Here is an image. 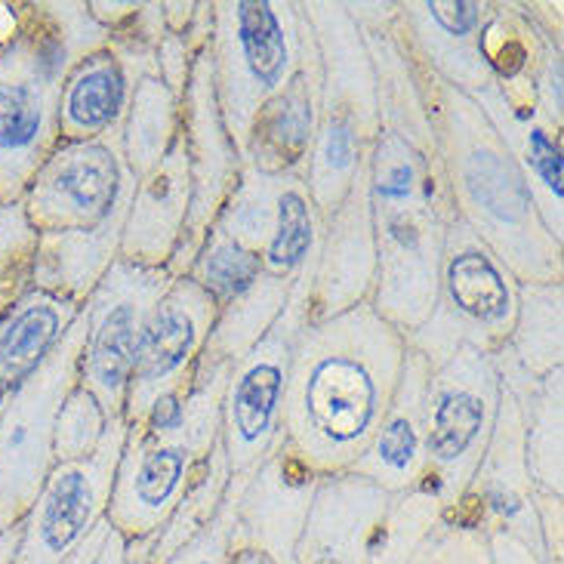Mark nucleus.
<instances>
[{"label":"nucleus","instance_id":"nucleus-2","mask_svg":"<svg viewBox=\"0 0 564 564\" xmlns=\"http://www.w3.org/2000/svg\"><path fill=\"white\" fill-rule=\"evenodd\" d=\"M408 339L370 303L305 324L290 361L281 438L315 475L349 473L380 426Z\"/></svg>","mask_w":564,"mask_h":564},{"label":"nucleus","instance_id":"nucleus-18","mask_svg":"<svg viewBox=\"0 0 564 564\" xmlns=\"http://www.w3.org/2000/svg\"><path fill=\"white\" fill-rule=\"evenodd\" d=\"M214 296L192 278H173L139 336L137 361L123 398V423L139 426L149 413L183 392L198 367L216 321Z\"/></svg>","mask_w":564,"mask_h":564},{"label":"nucleus","instance_id":"nucleus-41","mask_svg":"<svg viewBox=\"0 0 564 564\" xmlns=\"http://www.w3.org/2000/svg\"><path fill=\"white\" fill-rule=\"evenodd\" d=\"M488 550L494 564H546L540 552L509 534H490Z\"/></svg>","mask_w":564,"mask_h":564},{"label":"nucleus","instance_id":"nucleus-33","mask_svg":"<svg viewBox=\"0 0 564 564\" xmlns=\"http://www.w3.org/2000/svg\"><path fill=\"white\" fill-rule=\"evenodd\" d=\"M118 139L123 161L137 180L152 173L180 139V96L154 72L137 80Z\"/></svg>","mask_w":564,"mask_h":564},{"label":"nucleus","instance_id":"nucleus-6","mask_svg":"<svg viewBox=\"0 0 564 564\" xmlns=\"http://www.w3.org/2000/svg\"><path fill=\"white\" fill-rule=\"evenodd\" d=\"M303 13L321 59L318 133L305 164V185L321 219H327L367 167L382 127L380 96L365 34L346 0H303Z\"/></svg>","mask_w":564,"mask_h":564},{"label":"nucleus","instance_id":"nucleus-28","mask_svg":"<svg viewBox=\"0 0 564 564\" xmlns=\"http://www.w3.org/2000/svg\"><path fill=\"white\" fill-rule=\"evenodd\" d=\"M494 365L509 392L531 389L564 367V281L519 284V312L512 334L497 349Z\"/></svg>","mask_w":564,"mask_h":564},{"label":"nucleus","instance_id":"nucleus-40","mask_svg":"<svg viewBox=\"0 0 564 564\" xmlns=\"http://www.w3.org/2000/svg\"><path fill=\"white\" fill-rule=\"evenodd\" d=\"M195 53L198 50H192V44L185 41V34H170V31H164L161 41L154 44V68H158V77L176 96H183L185 80H188V72H192V62H195Z\"/></svg>","mask_w":564,"mask_h":564},{"label":"nucleus","instance_id":"nucleus-15","mask_svg":"<svg viewBox=\"0 0 564 564\" xmlns=\"http://www.w3.org/2000/svg\"><path fill=\"white\" fill-rule=\"evenodd\" d=\"M214 226L260 257L262 275L293 284L315 272L324 219L305 176H265L245 164Z\"/></svg>","mask_w":564,"mask_h":564},{"label":"nucleus","instance_id":"nucleus-12","mask_svg":"<svg viewBox=\"0 0 564 564\" xmlns=\"http://www.w3.org/2000/svg\"><path fill=\"white\" fill-rule=\"evenodd\" d=\"M84 308L62 346L44 367L22 382L0 408V534L29 516L31 503L56 466L53 438L68 392L77 386V361L84 346Z\"/></svg>","mask_w":564,"mask_h":564},{"label":"nucleus","instance_id":"nucleus-9","mask_svg":"<svg viewBox=\"0 0 564 564\" xmlns=\"http://www.w3.org/2000/svg\"><path fill=\"white\" fill-rule=\"evenodd\" d=\"M503 382L488 351L457 349L432 367L426 386V490L442 506V519L457 509L485 459Z\"/></svg>","mask_w":564,"mask_h":564},{"label":"nucleus","instance_id":"nucleus-22","mask_svg":"<svg viewBox=\"0 0 564 564\" xmlns=\"http://www.w3.org/2000/svg\"><path fill=\"white\" fill-rule=\"evenodd\" d=\"M154 68V46L121 25L108 46L93 50L72 65L59 96V142L118 137L130 108V96L142 75Z\"/></svg>","mask_w":564,"mask_h":564},{"label":"nucleus","instance_id":"nucleus-31","mask_svg":"<svg viewBox=\"0 0 564 564\" xmlns=\"http://www.w3.org/2000/svg\"><path fill=\"white\" fill-rule=\"evenodd\" d=\"M509 392V389H506ZM524 420V463L536 494L564 497V367L512 392Z\"/></svg>","mask_w":564,"mask_h":564},{"label":"nucleus","instance_id":"nucleus-26","mask_svg":"<svg viewBox=\"0 0 564 564\" xmlns=\"http://www.w3.org/2000/svg\"><path fill=\"white\" fill-rule=\"evenodd\" d=\"M318 115L321 59L312 34L300 72L257 115L241 161L265 176H305L308 152L318 133Z\"/></svg>","mask_w":564,"mask_h":564},{"label":"nucleus","instance_id":"nucleus-32","mask_svg":"<svg viewBox=\"0 0 564 564\" xmlns=\"http://www.w3.org/2000/svg\"><path fill=\"white\" fill-rule=\"evenodd\" d=\"M290 288H293L290 281L262 275L247 293L223 305L216 312L214 330L207 336L198 365L229 367V370L238 365L281 318L290 300Z\"/></svg>","mask_w":564,"mask_h":564},{"label":"nucleus","instance_id":"nucleus-39","mask_svg":"<svg viewBox=\"0 0 564 564\" xmlns=\"http://www.w3.org/2000/svg\"><path fill=\"white\" fill-rule=\"evenodd\" d=\"M235 503H238V488L229 481V494L219 506L214 519L204 524V531L195 534L176 555H170L164 564H229L231 524H235Z\"/></svg>","mask_w":564,"mask_h":564},{"label":"nucleus","instance_id":"nucleus-13","mask_svg":"<svg viewBox=\"0 0 564 564\" xmlns=\"http://www.w3.org/2000/svg\"><path fill=\"white\" fill-rule=\"evenodd\" d=\"M170 281L167 269L115 260L84 303L87 334L77 361V386L87 389L111 420L123 416L139 336Z\"/></svg>","mask_w":564,"mask_h":564},{"label":"nucleus","instance_id":"nucleus-10","mask_svg":"<svg viewBox=\"0 0 564 564\" xmlns=\"http://www.w3.org/2000/svg\"><path fill=\"white\" fill-rule=\"evenodd\" d=\"M519 312V281L459 219L451 223L438 269V296L408 346L429 365H444L463 346L494 355L503 349Z\"/></svg>","mask_w":564,"mask_h":564},{"label":"nucleus","instance_id":"nucleus-34","mask_svg":"<svg viewBox=\"0 0 564 564\" xmlns=\"http://www.w3.org/2000/svg\"><path fill=\"white\" fill-rule=\"evenodd\" d=\"M229 459H226V451H223V442H216V447L210 451V457L204 459V466L198 469V475L192 478V485L183 494L180 506L173 509V516L164 521V528L145 540V543H137L133 550H139L149 564H164L170 555L183 550L185 543L195 534L204 531V524L214 519L219 512V506L229 494Z\"/></svg>","mask_w":564,"mask_h":564},{"label":"nucleus","instance_id":"nucleus-20","mask_svg":"<svg viewBox=\"0 0 564 564\" xmlns=\"http://www.w3.org/2000/svg\"><path fill=\"white\" fill-rule=\"evenodd\" d=\"M318 478L284 438L247 478H231L238 503L229 550L262 555L272 564H296V546Z\"/></svg>","mask_w":564,"mask_h":564},{"label":"nucleus","instance_id":"nucleus-19","mask_svg":"<svg viewBox=\"0 0 564 564\" xmlns=\"http://www.w3.org/2000/svg\"><path fill=\"white\" fill-rule=\"evenodd\" d=\"M536 490L524 463V420L512 392L500 395V411L494 423L485 459L473 485L459 497L457 509L444 519L473 524L481 534H509L528 543L546 558L540 521H536ZM550 564V558H546Z\"/></svg>","mask_w":564,"mask_h":564},{"label":"nucleus","instance_id":"nucleus-38","mask_svg":"<svg viewBox=\"0 0 564 564\" xmlns=\"http://www.w3.org/2000/svg\"><path fill=\"white\" fill-rule=\"evenodd\" d=\"M408 564H494L490 562L488 536L473 524L442 519L423 543L413 550Z\"/></svg>","mask_w":564,"mask_h":564},{"label":"nucleus","instance_id":"nucleus-16","mask_svg":"<svg viewBox=\"0 0 564 564\" xmlns=\"http://www.w3.org/2000/svg\"><path fill=\"white\" fill-rule=\"evenodd\" d=\"M123 442L127 423L118 416L93 454L53 466L29 516L19 521L13 564H62L90 536L106 519Z\"/></svg>","mask_w":564,"mask_h":564},{"label":"nucleus","instance_id":"nucleus-43","mask_svg":"<svg viewBox=\"0 0 564 564\" xmlns=\"http://www.w3.org/2000/svg\"><path fill=\"white\" fill-rule=\"evenodd\" d=\"M15 543H19V524L0 534V564H13Z\"/></svg>","mask_w":564,"mask_h":564},{"label":"nucleus","instance_id":"nucleus-17","mask_svg":"<svg viewBox=\"0 0 564 564\" xmlns=\"http://www.w3.org/2000/svg\"><path fill=\"white\" fill-rule=\"evenodd\" d=\"M180 137H183L185 158H188L192 198H188L183 238L173 250V260L167 262V272L173 278L188 275L207 231L216 223L223 204L229 200L231 188L238 185V176L245 167L216 102L214 65H210L207 44L195 53L185 90L180 96Z\"/></svg>","mask_w":564,"mask_h":564},{"label":"nucleus","instance_id":"nucleus-29","mask_svg":"<svg viewBox=\"0 0 564 564\" xmlns=\"http://www.w3.org/2000/svg\"><path fill=\"white\" fill-rule=\"evenodd\" d=\"M84 305L29 288L0 315V398L13 395L59 349Z\"/></svg>","mask_w":564,"mask_h":564},{"label":"nucleus","instance_id":"nucleus-37","mask_svg":"<svg viewBox=\"0 0 564 564\" xmlns=\"http://www.w3.org/2000/svg\"><path fill=\"white\" fill-rule=\"evenodd\" d=\"M108 426H111V416L99 408V401L87 389L75 386L62 404L59 420H56V438H53L56 463L93 454L106 438Z\"/></svg>","mask_w":564,"mask_h":564},{"label":"nucleus","instance_id":"nucleus-8","mask_svg":"<svg viewBox=\"0 0 564 564\" xmlns=\"http://www.w3.org/2000/svg\"><path fill=\"white\" fill-rule=\"evenodd\" d=\"M442 521L426 490H389L351 473L321 475L296 564H408L423 536Z\"/></svg>","mask_w":564,"mask_h":564},{"label":"nucleus","instance_id":"nucleus-36","mask_svg":"<svg viewBox=\"0 0 564 564\" xmlns=\"http://www.w3.org/2000/svg\"><path fill=\"white\" fill-rule=\"evenodd\" d=\"M37 231L31 229L22 204H0V315L31 288Z\"/></svg>","mask_w":564,"mask_h":564},{"label":"nucleus","instance_id":"nucleus-3","mask_svg":"<svg viewBox=\"0 0 564 564\" xmlns=\"http://www.w3.org/2000/svg\"><path fill=\"white\" fill-rule=\"evenodd\" d=\"M416 65V62H413ZM457 219L519 284H562L564 245L546 229L519 164L473 96L416 65Z\"/></svg>","mask_w":564,"mask_h":564},{"label":"nucleus","instance_id":"nucleus-11","mask_svg":"<svg viewBox=\"0 0 564 564\" xmlns=\"http://www.w3.org/2000/svg\"><path fill=\"white\" fill-rule=\"evenodd\" d=\"M308 296H312V272L293 281L281 318L229 370L223 392L219 442L229 459L231 478H247L281 442L290 361L296 339L308 324Z\"/></svg>","mask_w":564,"mask_h":564},{"label":"nucleus","instance_id":"nucleus-44","mask_svg":"<svg viewBox=\"0 0 564 564\" xmlns=\"http://www.w3.org/2000/svg\"><path fill=\"white\" fill-rule=\"evenodd\" d=\"M3 401H7V398H0V408H3Z\"/></svg>","mask_w":564,"mask_h":564},{"label":"nucleus","instance_id":"nucleus-4","mask_svg":"<svg viewBox=\"0 0 564 564\" xmlns=\"http://www.w3.org/2000/svg\"><path fill=\"white\" fill-rule=\"evenodd\" d=\"M108 37L87 0L19 3V25L0 46V204L22 200L31 176L59 145L65 75L108 46Z\"/></svg>","mask_w":564,"mask_h":564},{"label":"nucleus","instance_id":"nucleus-25","mask_svg":"<svg viewBox=\"0 0 564 564\" xmlns=\"http://www.w3.org/2000/svg\"><path fill=\"white\" fill-rule=\"evenodd\" d=\"M429 377H432V365L408 346L395 395L382 413L380 426L365 447V454L351 463V475L367 478L370 485L389 494H404L423 485Z\"/></svg>","mask_w":564,"mask_h":564},{"label":"nucleus","instance_id":"nucleus-21","mask_svg":"<svg viewBox=\"0 0 564 564\" xmlns=\"http://www.w3.org/2000/svg\"><path fill=\"white\" fill-rule=\"evenodd\" d=\"M473 99L519 164L546 229L564 245V130L540 111L534 80H490Z\"/></svg>","mask_w":564,"mask_h":564},{"label":"nucleus","instance_id":"nucleus-14","mask_svg":"<svg viewBox=\"0 0 564 564\" xmlns=\"http://www.w3.org/2000/svg\"><path fill=\"white\" fill-rule=\"evenodd\" d=\"M137 192V176L121 154V139L59 142L22 195V210L37 235L99 229L123 216Z\"/></svg>","mask_w":564,"mask_h":564},{"label":"nucleus","instance_id":"nucleus-42","mask_svg":"<svg viewBox=\"0 0 564 564\" xmlns=\"http://www.w3.org/2000/svg\"><path fill=\"white\" fill-rule=\"evenodd\" d=\"M108 534H111V524H108V519H102L96 528H93L90 536H87V540H84V543H80V546H77V550L72 552V555H68L62 564H93L96 562V555H99L102 546H106Z\"/></svg>","mask_w":564,"mask_h":564},{"label":"nucleus","instance_id":"nucleus-35","mask_svg":"<svg viewBox=\"0 0 564 564\" xmlns=\"http://www.w3.org/2000/svg\"><path fill=\"white\" fill-rule=\"evenodd\" d=\"M185 278H192L198 288L207 290L214 296L216 308H223L260 281L262 262L257 253L245 250L238 241H231L226 231L214 226L207 231L204 247Z\"/></svg>","mask_w":564,"mask_h":564},{"label":"nucleus","instance_id":"nucleus-30","mask_svg":"<svg viewBox=\"0 0 564 564\" xmlns=\"http://www.w3.org/2000/svg\"><path fill=\"white\" fill-rule=\"evenodd\" d=\"M123 216H111L99 229L90 231H50L37 235L31 288L50 290L72 303L84 305L93 288L102 281L121 250Z\"/></svg>","mask_w":564,"mask_h":564},{"label":"nucleus","instance_id":"nucleus-1","mask_svg":"<svg viewBox=\"0 0 564 564\" xmlns=\"http://www.w3.org/2000/svg\"><path fill=\"white\" fill-rule=\"evenodd\" d=\"M355 22L377 72L382 121L367 158V192L377 229L370 308L408 339L432 315L444 238L457 214L432 133L426 90L398 29L395 7H358Z\"/></svg>","mask_w":564,"mask_h":564},{"label":"nucleus","instance_id":"nucleus-27","mask_svg":"<svg viewBox=\"0 0 564 564\" xmlns=\"http://www.w3.org/2000/svg\"><path fill=\"white\" fill-rule=\"evenodd\" d=\"M188 158L183 137L173 142L164 161L137 180V192L123 219L118 260L149 269H167L188 216Z\"/></svg>","mask_w":564,"mask_h":564},{"label":"nucleus","instance_id":"nucleus-5","mask_svg":"<svg viewBox=\"0 0 564 564\" xmlns=\"http://www.w3.org/2000/svg\"><path fill=\"white\" fill-rule=\"evenodd\" d=\"M229 367L198 365L176 398L158 404L139 426H127L106 519L137 546L152 540L223 432V392Z\"/></svg>","mask_w":564,"mask_h":564},{"label":"nucleus","instance_id":"nucleus-23","mask_svg":"<svg viewBox=\"0 0 564 564\" xmlns=\"http://www.w3.org/2000/svg\"><path fill=\"white\" fill-rule=\"evenodd\" d=\"M490 10V0H401L395 19L420 68L475 96L494 80L481 56V31Z\"/></svg>","mask_w":564,"mask_h":564},{"label":"nucleus","instance_id":"nucleus-24","mask_svg":"<svg viewBox=\"0 0 564 564\" xmlns=\"http://www.w3.org/2000/svg\"><path fill=\"white\" fill-rule=\"evenodd\" d=\"M377 284V229L367 192V167L351 183L349 195L324 219L318 260L312 272L308 324L327 321L370 303Z\"/></svg>","mask_w":564,"mask_h":564},{"label":"nucleus","instance_id":"nucleus-7","mask_svg":"<svg viewBox=\"0 0 564 564\" xmlns=\"http://www.w3.org/2000/svg\"><path fill=\"white\" fill-rule=\"evenodd\" d=\"M312 44L303 0H214L210 65L216 102L238 154L262 106L300 72Z\"/></svg>","mask_w":564,"mask_h":564}]
</instances>
